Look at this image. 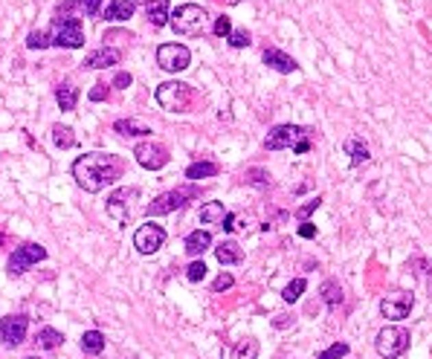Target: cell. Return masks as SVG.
<instances>
[{
    "mask_svg": "<svg viewBox=\"0 0 432 359\" xmlns=\"http://www.w3.org/2000/svg\"><path fill=\"white\" fill-rule=\"evenodd\" d=\"M73 180L79 183V189H84L88 194H99L102 189H107L110 183H116L122 177V159L114 154H105V151H93V154H84L73 163Z\"/></svg>",
    "mask_w": 432,
    "mask_h": 359,
    "instance_id": "cell-1",
    "label": "cell"
},
{
    "mask_svg": "<svg viewBox=\"0 0 432 359\" xmlns=\"http://www.w3.org/2000/svg\"><path fill=\"white\" fill-rule=\"evenodd\" d=\"M264 148L267 151H285L293 148L296 154H307L311 151V131L302 125H276L264 136Z\"/></svg>",
    "mask_w": 432,
    "mask_h": 359,
    "instance_id": "cell-2",
    "label": "cell"
},
{
    "mask_svg": "<svg viewBox=\"0 0 432 359\" xmlns=\"http://www.w3.org/2000/svg\"><path fill=\"white\" fill-rule=\"evenodd\" d=\"M154 96H157V105L163 110H168V114H186V110L192 107L194 90L186 81H163Z\"/></svg>",
    "mask_w": 432,
    "mask_h": 359,
    "instance_id": "cell-3",
    "label": "cell"
},
{
    "mask_svg": "<svg viewBox=\"0 0 432 359\" xmlns=\"http://www.w3.org/2000/svg\"><path fill=\"white\" fill-rule=\"evenodd\" d=\"M206 9L197 6V3H183L171 12V21L168 27L175 29L177 35H201L206 29Z\"/></svg>",
    "mask_w": 432,
    "mask_h": 359,
    "instance_id": "cell-4",
    "label": "cell"
},
{
    "mask_svg": "<svg viewBox=\"0 0 432 359\" xmlns=\"http://www.w3.org/2000/svg\"><path fill=\"white\" fill-rule=\"evenodd\" d=\"M192 197H201V189L197 185H183V189H171V191H163L160 197H154V203L145 209L148 217H160V215H171L177 209L186 206Z\"/></svg>",
    "mask_w": 432,
    "mask_h": 359,
    "instance_id": "cell-5",
    "label": "cell"
},
{
    "mask_svg": "<svg viewBox=\"0 0 432 359\" xmlns=\"http://www.w3.org/2000/svg\"><path fill=\"white\" fill-rule=\"evenodd\" d=\"M409 330L406 328H398V325H392V328H383L377 333V339H374V348L377 354L383 356V359H398L403 356L406 351H409Z\"/></svg>",
    "mask_w": 432,
    "mask_h": 359,
    "instance_id": "cell-6",
    "label": "cell"
},
{
    "mask_svg": "<svg viewBox=\"0 0 432 359\" xmlns=\"http://www.w3.org/2000/svg\"><path fill=\"white\" fill-rule=\"evenodd\" d=\"M53 46H64V49H79L84 46V27L79 18H55L53 29H49Z\"/></svg>",
    "mask_w": 432,
    "mask_h": 359,
    "instance_id": "cell-7",
    "label": "cell"
},
{
    "mask_svg": "<svg viewBox=\"0 0 432 359\" xmlns=\"http://www.w3.org/2000/svg\"><path fill=\"white\" fill-rule=\"evenodd\" d=\"M140 200V189L134 185H125V189H116L107 197V215L116 220L119 226H128L134 217V203Z\"/></svg>",
    "mask_w": 432,
    "mask_h": 359,
    "instance_id": "cell-8",
    "label": "cell"
},
{
    "mask_svg": "<svg viewBox=\"0 0 432 359\" xmlns=\"http://www.w3.org/2000/svg\"><path fill=\"white\" fill-rule=\"evenodd\" d=\"M47 258V250L41 243H23V246H18L15 252L9 255V261H6V272L12 278H18V276H23L32 264H38V261H44Z\"/></svg>",
    "mask_w": 432,
    "mask_h": 359,
    "instance_id": "cell-9",
    "label": "cell"
},
{
    "mask_svg": "<svg viewBox=\"0 0 432 359\" xmlns=\"http://www.w3.org/2000/svg\"><path fill=\"white\" fill-rule=\"evenodd\" d=\"M166 241H168V235H166V229L163 226H157V224H142L137 232H134V250H137L140 255H154V252H160L166 246Z\"/></svg>",
    "mask_w": 432,
    "mask_h": 359,
    "instance_id": "cell-10",
    "label": "cell"
},
{
    "mask_svg": "<svg viewBox=\"0 0 432 359\" xmlns=\"http://www.w3.org/2000/svg\"><path fill=\"white\" fill-rule=\"evenodd\" d=\"M189 61H192L189 46H183V44H163V46H157V64L163 67L166 72L186 70Z\"/></svg>",
    "mask_w": 432,
    "mask_h": 359,
    "instance_id": "cell-11",
    "label": "cell"
},
{
    "mask_svg": "<svg viewBox=\"0 0 432 359\" xmlns=\"http://www.w3.org/2000/svg\"><path fill=\"white\" fill-rule=\"evenodd\" d=\"M134 157H137V163L145 168V171H160L168 165V148L160 145V142H140L134 148Z\"/></svg>",
    "mask_w": 432,
    "mask_h": 359,
    "instance_id": "cell-12",
    "label": "cell"
},
{
    "mask_svg": "<svg viewBox=\"0 0 432 359\" xmlns=\"http://www.w3.org/2000/svg\"><path fill=\"white\" fill-rule=\"evenodd\" d=\"M27 330H29V319L23 313L3 316V319H0V345H6V348H18V345L27 339Z\"/></svg>",
    "mask_w": 432,
    "mask_h": 359,
    "instance_id": "cell-13",
    "label": "cell"
},
{
    "mask_svg": "<svg viewBox=\"0 0 432 359\" xmlns=\"http://www.w3.org/2000/svg\"><path fill=\"white\" fill-rule=\"evenodd\" d=\"M412 304H415L412 293H392L380 302V313H383L386 319H406L412 310Z\"/></svg>",
    "mask_w": 432,
    "mask_h": 359,
    "instance_id": "cell-14",
    "label": "cell"
},
{
    "mask_svg": "<svg viewBox=\"0 0 432 359\" xmlns=\"http://www.w3.org/2000/svg\"><path fill=\"white\" fill-rule=\"evenodd\" d=\"M119 61H122V49L102 46V49H93V53L84 58V67L88 70H107V67H116Z\"/></svg>",
    "mask_w": 432,
    "mask_h": 359,
    "instance_id": "cell-15",
    "label": "cell"
},
{
    "mask_svg": "<svg viewBox=\"0 0 432 359\" xmlns=\"http://www.w3.org/2000/svg\"><path fill=\"white\" fill-rule=\"evenodd\" d=\"M99 9H102V0H64V3H58L55 15L73 18V12H81V15H88V18H96Z\"/></svg>",
    "mask_w": 432,
    "mask_h": 359,
    "instance_id": "cell-16",
    "label": "cell"
},
{
    "mask_svg": "<svg viewBox=\"0 0 432 359\" xmlns=\"http://www.w3.org/2000/svg\"><path fill=\"white\" fill-rule=\"evenodd\" d=\"M264 64L270 67V70H276V72H285V76H290V72H296L299 70V64H296V58H290L288 53H281V49H264Z\"/></svg>",
    "mask_w": 432,
    "mask_h": 359,
    "instance_id": "cell-17",
    "label": "cell"
},
{
    "mask_svg": "<svg viewBox=\"0 0 432 359\" xmlns=\"http://www.w3.org/2000/svg\"><path fill=\"white\" fill-rule=\"evenodd\" d=\"M209 246H212V235H209L206 229H194L186 235V243H183V250H186L189 258H197V255H203Z\"/></svg>",
    "mask_w": 432,
    "mask_h": 359,
    "instance_id": "cell-18",
    "label": "cell"
},
{
    "mask_svg": "<svg viewBox=\"0 0 432 359\" xmlns=\"http://www.w3.org/2000/svg\"><path fill=\"white\" fill-rule=\"evenodd\" d=\"M215 258L220 261V267H232V264H241L244 261V250H241L236 241H220L218 250H215Z\"/></svg>",
    "mask_w": 432,
    "mask_h": 359,
    "instance_id": "cell-19",
    "label": "cell"
},
{
    "mask_svg": "<svg viewBox=\"0 0 432 359\" xmlns=\"http://www.w3.org/2000/svg\"><path fill=\"white\" fill-rule=\"evenodd\" d=\"M345 154L351 157V165H366L368 159H372V154H368V145L360 139V136H348L345 139Z\"/></svg>",
    "mask_w": 432,
    "mask_h": 359,
    "instance_id": "cell-20",
    "label": "cell"
},
{
    "mask_svg": "<svg viewBox=\"0 0 432 359\" xmlns=\"http://www.w3.org/2000/svg\"><path fill=\"white\" fill-rule=\"evenodd\" d=\"M134 12H137L134 0H110V3L105 6V12H102V18H107V21H128V18H134Z\"/></svg>",
    "mask_w": 432,
    "mask_h": 359,
    "instance_id": "cell-21",
    "label": "cell"
},
{
    "mask_svg": "<svg viewBox=\"0 0 432 359\" xmlns=\"http://www.w3.org/2000/svg\"><path fill=\"white\" fill-rule=\"evenodd\" d=\"M55 102L61 110H76V102H79V88L70 81H61L55 88Z\"/></svg>",
    "mask_w": 432,
    "mask_h": 359,
    "instance_id": "cell-22",
    "label": "cell"
},
{
    "mask_svg": "<svg viewBox=\"0 0 432 359\" xmlns=\"http://www.w3.org/2000/svg\"><path fill=\"white\" fill-rule=\"evenodd\" d=\"M114 133H119V136H148L154 131L148 128L145 122H140V119H116L114 122Z\"/></svg>",
    "mask_w": 432,
    "mask_h": 359,
    "instance_id": "cell-23",
    "label": "cell"
},
{
    "mask_svg": "<svg viewBox=\"0 0 432 359\" xmlns=\"http://www.w3.org/2000/svg\"><path fill=\"white\" fill-rule=\"evenodd\" d=\"M319 295H322V302H325V307H331V310H337V307L342 304V287H340V281H334V278H328V281H322V287H319Z\"/></svg>",
    "mask_w": 432,
    "mask_h": 359,
    "instance_id": "cell-24",
    "label": "cell"
},
{
    "mask_svg": "<svg viewBox=\"0 0 432 359\" xmlns=\"http://www.w3.org/2000/svg\"><path fill=\"white\" fill-rule=\"evenodd\" d=\"M105 333L102 330H88V333H81V351L88 354V356H99L105 351Z\"/></svg>",
    "mask_w": 432,
    "mask_h": 359,
    "instance_id": "cell-25",
    "label": "cell"
},
{
    "mask_svg": "<svg viewBox=\"0 0 432 359\" xmlns=\"http://www.w3.org/2000/svg\"><path fill=\"white\" fill-rule=\"evenodd\" d=\"M218 163H209V159H201V163H192L186 168V180L197 183V180H206V177H215L218 174Z\"/></svg>",
    "mask_w": 432,
    "mask_h": 359,
    "instance_id": "cell-26",
    "label": "cell"
},
{
    "mask_svg": "<svg viewBox=\"0 0 432 359\" xmlns=\"http://www.w3.org/2000/svg\"><path fill=\"white\" fill-rule=\"evenodd\" d=\"M197 217H201V224H203V226H215V224H224L227 209H224V203H206Z\"/></svg>",
    "mask_w": 432,
    "mask_h": 359,
    "instance_id": "cell-27",
    "label": "cell"
},
{
    "mask_svg": "<svg viewBox=\"0 0 432 359\" xmlns=\"http://www.w3.org/2000/svg\"><path fill=\"white\" fill-rule=\"evenodd\" d=\"M148 21H151L154 27H166V23L171 21L168 0H154V3H148Z\"/></svg>",
    "mask_w": 432,
    "mask_h": 359,
    "instance_id": "cell-28",
    "label": "cell"
},
{
    "mask_svg": "<svg viewBox=\"0 0 432 359\" xmlns=\"http://www.w3.org/2000/svg\"><path fill=\"white\" fill-rule=\"evenodd\" d=\"M258 342L255 339H241L236 348H232V354H229V359H258Z\"/></svg>",
    "mask_w": 432,
    "mask_h": 359,
    "instance_id": "cell-29",
    "label": "cell"
},
{
    "mask_svg": "<svg viewBox=\"0 0 432 359\" xmlns=\"http://www.w3.org/2000/svg\"><path fill=\"white\" fill-rule=\"evenodd\" d=\"M53 145L61 148V151L76 145V133H73V128H67V125H53Z\"/></svg>",
    "mask_w": 432,
    "mask_h": 359,
    "instance_id": "cell-30",
    "label": "cell"
},
{
    "mask_svg": "<svg viewBox=\"0 0 432 359\" xmlns=\"http://www.w3.org/2000/svg\"><path fill=\"white\" fill-rule=\"evenodd\" d=\"M409 269H415V276L432 290V261H427V258L418 255V258H412V261H409Z\"/></svg>",
    "mask_w": 432,
    "mask_h": 359,
    "instance_id": "cell-31",
    "label": "cell"
},
{
    "mask_svg": "<svg viewBox=\"0 0 432 359\" xmlns=\"http://www.w3.org/2000/svg\"><path fill=\"white\" fill-rule=\"evenodd\" d=\"M61 342H64V336H61V330H55V328H41V330H38V345H41L44 351L58 348Z\"/></svg>",
    "mask_w": 432,
    "mask_h": 359,
    "instance_id": "cell-32",
    "label": "cell"
},
{
    "mask_svg": "<svg viewBox=\"0 0 432 359\" xmlns=\"http://www.w3.org/2000/svg\"><path fill=\"white\" fill-rule=\"evenodd\" d=\"M244 180L250 183V185H255V189H270V183H273L270 171H264V168H246Z\"/></svg>",
    "mask_w": 432,
    "mask_h": 359,
    "instance_id": "cell-33",
    "label": "cell"
},
{
    "mask_svg": "<svg viewBox=\"0 0 432 359\" xmlns=\"http://www.w3.org/2000/svg\"><path fill=\"white\" fill-rule=\"evenodd\" d=\"M307 290V281L305 278H293L285 290H281V299H285L288 304H293V302H299L302 299V293Z\"/></svg>",
    "mask_w": 432,
    "mask_h": 359,
    "instance_id": "cell-34",
    "label": "cell"
},
{
    "mask_svg": "<svg viewBox=\"0 0 432 359\" xmlns=\"http://www.w3.org/2000/svg\"><path fill=\"white\" fill-rule=\"evenodd\" d=\"M27 46L29 49H47V46H53V38H49V32H44V29H32L27 35Z\"/></svg>",
    "mask_w": 432,
    "mask_h": 359,
    "instance_id": "cell-35",
    "label": "cell"
},
{
    "mask_svg": "<svg viewBox=\"0 0 432 359\" xmlns=\"http://www.w3.org/2000/svg\"><path fill=\"white\" fill-rule=\"evenodd\" d=\"M348 351H351V348H348V342H334L328 351H322L316 359H342V356H348Z\"/></svg>",
    "mask_w": 432,
    "mask_h": 359,
    "instance_id": "cell-36",
    "label": "cell"
},
{
    "mask_svg": "<svg viewBox=\"0 0 432 359\" xmlns=\"http://www.w3.org/2000/svg\"><path fill=\"white\" fill-rule=\"evenodd\" d=\"M186 278H189L192 284H201V281L206 278V264H203V261H194V264H189V269H186Z\"/></svg>",
    "mask_w": 432,
    "mask_h": 359,
    "instance_id": "cell-37",
    "label": "cell"
},
{
    "mask_svg": "<svg viewBox=\"0 0 432 359\" xmlns=\"http://www.w3.org/2000/svg\"><path fill=\"white\" fill-rule=\"evenodd\" d=\"M250 44H253V38H250V32H246V29H236L229 35V46H236V49H244Z\"/></svg>",
    "mask_w": 432,
    "mask_h": 359,
    "instance_id": "cell-38",
    "label": "cell"
},
{
    "mask_svg": "<svg viewBox=\"0 0 432 359\" xmlns=\"http://www.w3.org/2000/svg\"><path fill=\"white\" fill-rule=\"evenodd\" d=\"M319 203H322V197H314V200H307L302 209H296V217H299V220H307V217H311V215L316 212V209H319Z\"/></svg>",
    "mask_w": 432,
    "mask_h": 359,
    "instance_id": "cell-39",
    "label": "cell"
},
{
    "mask_svg": "<svg viewBox=\"0 0 432 359\" xmlns=\"http://www.w3.org/2000/svg\"><path fill=\"white\" fill-rule=\"evenodd\" d=\"M232 284H236V278H232L229 272H220V276L212 281V290H215V293H224V290H229V287H232Z\"/></svg>",
    "mask_w": 432,
    "mask_h": 359,
    "instance_id": "cell-40",
    "label": "cell"
},
{
    "mask_svg": "<svg viewBox=\"0 0 432 359\" xmlns=\"http://www.w3.org/2000/svg\"><path fill=\"white\" fill-rule=\"evenodd\" d=\"M212 32L218 35V38H229V35H232V23H229V18H218V21H215V27H212Z\"/></svg>",
    "mask_w": 432,
    "mask_h": 359,
    "instance_id": "cell-41",
    "label": "cell"
},
{
    "mask_svg": "<svg viewBox=\"0 0 432 359\" xmlns=\"http://www.w3.org/2000/svg\"><path fill=\"white\" fill-rule=\"evenodd\" d=\"M105 98H107V84H93L90 102H105Z\"/></svg>",
    "mask_w": 432,
    "mask_h": 359,
    "instance_id": "cell-42",
    "label": "cell"
},
{
    "mask_svg": "<svg viewBox=\"0 0 432 359\" xmlns=\"http://www.w3.org/2000/svg\"><path fill=\"white\" fill-rule=\"evenodd\" d=\"M131 72H116V79H114V88L116 90H125V88H131Z\"/></svg>",
    "mask_w": 432,
    "mask_h": 359,
    "instance_id": "cell-43",
    "label": "cell"
},
{
    "mask_svg": "<svg viewBox=\"0 0 432 359\" xmlns=\"http://www.w3.org/2000/svg\"><path fill=\"white\" fill-rule=\"evenodd\" d=\"M299 235H302V238H316V226L311 224V220H302V226H299Z\"/></svg>",
    "mask_w": 432,
    "mask_h": 359,
    "instance_id": "cell-44",
    "label": "cell"
},
{
    "mask_svg": "<svg viewBox=\"0 0 432 359\" xmlns=\"http://www.w3.org/2000/svg\"><path fill=\"white\" fill-rule=\"evenodd\" d=\"M290 325H293V319H290V316H285V313L273 319V328H279V330H288Z\"/></svg>",
    "mask_w": 432,
    "mask_h": 359,
    "instance_id": "cell-45",
    "label": "cell"
},
{
    "mask_svg": "<svg viewBox=\"0 0 432 359\" xmlns=\"http://www.w3.org/2000/svg\"><path fill=\"white\" fill-rule=\"evenodd\" d=\"M224 229H227V232L238 229V226H236V215H232V212H227V217H224Z\"/></svg>",
    "mask_w": 432,
    "mask_h": 359,
    "instance_id": "cell-46",
    "label": "cell"
},
{
    "mask_svg": "<svg viewBox=\"0 0 432 359\" xmlns=\"http://www.w3.org/2000/svg\"><path fill=\"white\" fill-rule=\"evenodd\" d=\"M224 6H236V3H241V0H220Z\"/></svg>",
    "mask_w": 432,
    "mask_h": 359,
    "instance_id": "cell-47",
    "label": "cell"
},
{
    "mask_svg": "<svg viewBox=\"0 0 432 359\" xmlns=\"http://www.w3.org/2000/svg\"><path fill=\"white\" fill-rule=\"evenodd\" d=\"M27 359H38V356H27Z\"/></svg>",
    "mask_w": 432,
    "mask_h": 359,
    "instance_id": "cell-48",
    "label": "cell"
},
{
    "mask_svg": "<svg viewBox=\"0 0 432 359\" xmlns=\"http://www.w3.org/2000/svg\"><path fill=\"white\" fill-rule=\"evenodd\" d=\"M145 3H154V0H145Z\"/></svg>",
    "mask_w": 432,
    "mask_h": 359,
    "instance_id": "cell-49",
    "label": "cell"
},
{
    "mask_svg": "<svg viewBox=\"0 0 432 359\" xmlns=\"http://www.w3.org/2000/svg\"><path fill=\"white\" fill-rule=\"evenodd\" d=\"M131 359H137V356H131Z\"/></svg>",
    "mask_w": 432,
    "mask_h": 359,
    "instance_id": "cell-50",
    "label": "cell"
}]
</instances>
